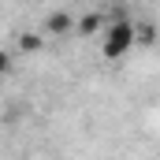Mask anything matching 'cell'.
<instances>
[{"mask_svg":"<svg viewBox=\"0 0 160 160\" xmlns=\"http://www.w3.org/2000/svg\"><path fill=\"white\" fill-rule=\"evenodd\" d=\"M130 45H134V22L130 19H119V22H112L108 26V34H104V60H119L130 52Z\"/></svg>","mask_w":160,"mask_h":160,"instance_id":"1","label":"cell"},{"mask_svg":"<svg viewBox=\"0 0 160 160\" xmlns=\"http://www.w3.org/2000/svg\"><path fill=\"white\" fill-rule=\"evenodd\" d=\"M71 30H75V19H71L67 11H56V15L45 19V34H48V38H63V34H71Z\"/></svg>","mask_w":160,"mask_h":160,"instance_id":"2","label":"cell"},{"mask_svg":"<svg viewBox=\"0 0 160 160\" xmlns=\"http://www.w3.org/2000/svg\"><path fill=\"white\" fill-rule=\"evenodd\" d=\"M97 26H101V15H97V11H89V15H82L78 22H75V30H78L82 38H89V34H97Z\"/></svg>","mask_w":160,"mask_h":160,"instance_id":"3","label":"cell"},{"mask_svg":"<svg viewBox=\"0 0 160 160\" xmlns=\"http://www.w3.org/2000/svg\"><path fill=\"white\" fill-rule=\"evenodd\" d=\"M134 41H142V45H153V41H157L153 22H142V26H134Z\"/></svg>","mask_w":160,"mask_h":160,"instance_id":"4","label":"cell"},{"mask_svg":"<svg viewBox=\"0 0 160 160\" xmlns=\"http://www.w3.org/2000/svg\"><path fill=\"white\" fill-rule=\"evenodd\" d=\"M41 34H22V38H19V45H22V48H26V52H34V48H41Z\"/></svg>","mask_w":160,"mask_h":160,"instance_id":"5","label":"cell"},{"mask_svg":"<svg viewBox=\"0 0 160 160\" xmlns=\"http://www.w3.org/2000/svg\"><path fill=\"white\" fill-rule=\"evenodd\" d=\"M11 63H15V60H11V52H4V48H0V75H11Z\"/></svg>","mask_w":160,"mask_h":160,"instance_id":"6","label":"cell"}]
</instances>
